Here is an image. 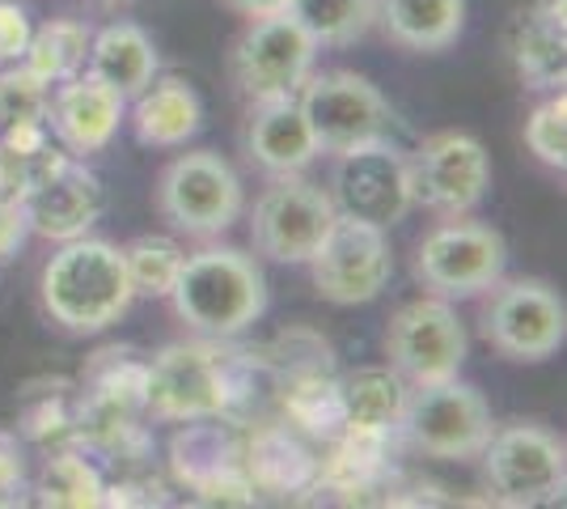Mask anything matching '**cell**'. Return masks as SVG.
<instances>
[{
  "instance_id": "52a82bcc",
  "label": "cell",
  "mask_w": 567,
  "mask_h": 509,
  "mask_svg": "<svg viewBox=\"0 0 567 509\" xmlns=\"http://www.w3.org/2000/svg\"><path fill=\"white\" fill-rule=\"evenodd\" d=\"M483 339L508 362H546L564 348L567 306L546 281H504L483 302Z\"/></svg>"
},
{
  "instance_id": "44dd1931",
  "label": "cell",
  "mask_w": 567,
  "mask_h": 509,
  "mask_svg": "<svg viewBox=\"0 0 567 509\" xmlns=\"http://www.w3.org/2000/svg\"><path fill=\"white\" fill-rule=\"evenodd\" d=\"M564 0H534L508 30L513 69L529 90H564Z\"/></svg>"
},
{
  "instance_id": "5b68a950",
  "label": "cell",
  "mask_w": 567,
  "mask_h": 509,
  "mask_svg": "<svg viewBox=\"0 0 567 509\" xmlns=\"http://www.w3.org/2000/svg\"><path fill=\"white\" fill-rule=\"evenodd\" d=\"M157 213L187 238H216L241 217V179L220 153H183L157 179Z\"/></svg>"
},
{
  "instance_id": "9c48e42d",
  "label": "cell",
  "mask_w": 567,
  "mask_h": 509,
  "mask_svg": "<svg viewBox=\"0 0 567 509\" xmlns=\"http://www.w3.org/2000/svg\"><path fill=\"white\" fill-rule=\"evenodd\" d=\"M334 217L339 208L331 192H322L301 174H280L250 213V243L271 264H309L322 238L331 234Z\"/></svg>"
},
{
  "instance_id": "9a60e30c",
  "label": "cell",
  "mask_w": 567,
  "mask_h": 509,
  "mask_svg": "<svg viewBox=\"0 0 567 509\" xmlns=\"http://www.w3.org/2000/svg\"><path fill=\"white\" fill-rule=\"evenodd\" d=\"M406 162L415 204H427L441 217H466L492 187V157L471 132H436Z\"/></svg>"
},
{
  "instance_id": "484cf974",
  "label": "cell",
  "mask_w": 567,
  "mask_h": 509,
  "mask_svg": "<svg viewBox=\"0 0 567 509\" xmlns=\"http://www.w3.org/2000/svg\"><path fill=\"white\" fill-rule=\"evenodd\" d=\"M280 408L288 425L297 434L318 437V441H334L343 434V408H339V378L331 369H309V374H292L280 378Z\"/></svg>"
},
{
  "instance_id": "7c38bea8",
  "label": "cell",
  "mask_w": 567,
  "mask_h": 509,
  "mask_svg": "<svg viewBox=\"0 0 567 509\" xmlns=\"http://www.w3.org/2000/svg\"><path fill=\"white\" fill-rule=\"evenodd\" d=\"M318 43L306 34V26L292 13H271V18H250L246 34L234 43V85L250 102L262 98L297 94L313 73Z\"/></svg>"
},
{
  "instance_id": "cb8c5ba5",
  "label": "cell",
  "mask_w": 567,
  "mask_h": 509,
  "mask_svg": "<svg viewBox=\"0 0 567 509\" xmlns=\"http://www.w3.org/2000/svg\"><path fill=\"white\" fill-rule=\"evenodd\" d=\"M411 383L399 369L369 365L339 378V408H343V429L360 434H402V413H406Z\"/></svg>"
},
{
  "instance_id": "277c9868",
  "label": "cell",
  "mask_w": 567,
  "mask_h": 509,
  "mask_svg": "<svg viewBox=\"0 0 567 509\" xmlns=\"http://www.w3.org/2000/svg\"><path fill=\"white\" fill-rule=\"evenodd\" d=\"M301 115L318 141V153H352V149L390 141L394 111L378 94L373 81L334 69V73H309L297 90Z\"/></svg>"
},
{
  "instance_id": "e575fe53",
  "label": "cell",
  "mask_w": 567,
  "mask_h": 509,
  "mask_svg": "<svg viewBox=\"0 0 567 509\" xmlns=\"http://www.w3.org/2000/svg\"><path fill=\"white\" fill-rule=\"evenodd\" d=\"M22 488V450L9 434H0V506H9L13 497L4 492H18Z\"/></svg>"
},
{
  "instance_id": "6da1fadb",
  "label": "cell",
  "mask_w": 567,
  "mask_h": 509,
  "mask_svg": "<svg viewBox=\"0 0 567 509\" xmlns=\"http://www.w3.org/2000/svg\"><path fill=\"white\" fill-rule=\"evenodd\" d=\"M259 362L255 353L225 348V339H190L169 344L148 362L144 413L157 420H199V416H229L237 404L255 395Z\"/></svg>"
},
{
  "instance_id": "f1b7e54d",
  "label": "cell",
  "mask_w": 567,
  "mask_h": 509,
  "mask_svg": "<svg viewBox=\"0 0 567 509\" xmlns=\"http://www.w3.org/2000/svg\"><path fill=\"white\" fill-rule=\"evenodd\" d=\"M288 13L318 48H348L378 26V0H292Z\"/></svg>"
},
{
  "instance_id": "4316f807",
  "label": "cell",
  "mask_w": 567,
  "mask_h": 509,
  "mask_svg": "<svg viewBox=\"0 0 567 509\" xmlns=\"http://www.w3.org/2000/svg\"><path fill=\"white\" fill-rule=\"evenodd\" d=\"M90 43H94L90 26L60 18V22L39 26V30L30 34V48H25L22 64L34 77H39V81H48V85H60V81H69V77L85 73Z\"/></svg>"
},
{
  "instance_id": "7402d4cb",
  "label": "cell",
  "mask_w": 567,
  "mask_h": 509,
  "mask_svg": "<svg viewBox=\"0 0 567 509\" xmlns=\"http://www.w3.org/2000/svg\"><path fill=\"white\" fill-rule=\"evenodd\" d=\"M85 73L127 102L157 81V48L136 22H111L94 34Z\"/></svg>"
},
{
  "instance_id": "2e32d148",
  "label": "cell",
  "mask_w": 567,
  "mask_h": 509,
  "mask_svg": "<svg viewBox=\"0 0 567 509\" xmlns=\"http://www.w3.org/2000/svg\"><path fill=\"white\" fill-rule=\"evenodd\" d=\"M331 187H334L331 200L334 208H339V217L369 221L378 230L399 225L411 213V204H415L411 162L390 141L339 153Z\"/></svg>"
},
{
  "instance_id": "1f68e13d",
  "label": "cell",
  "mask_w": 567,
  "mask_h": 509,
  "mask_svg": "<svg viewBox=\"0 0 567 509\" xmlns=\"http://www.w3.org/2000/svg\"><path fill=\"white\" fill-rule=\"evenodd\" d=\"M51 85L39 81L25 64L0 69V128L22 120H48Z\"/></svg>"
},
{
  "instance_id": "d6986e66",
  "label": "cell",
  "mask_w": 567,
  "mask_h": 509,
  "mask_svg": "<svg viewBox=\"0 0 567 509\" xmlns=\"http://www.w3.org/2000/svg\"><path fill=\"white\" fill-rule=\"evenodd\" d=\"M246 153H250V162L259 170H267L271 179H280V174H301V170L318 157V141H313L306 115H301L297 94L255 102L250 123H246Z\"/></svg>"
},
{
  "instance_id": "83f0119b",
  "label": "cell",
  "mask_w": 567,
  "mask_h": 509,
  "mask_svg": "<svg viewBox=\"0 0 567 509\" xmlns=\"http://www.w3.org/2000/svg\"><path fill=\"white\" fill-rule=\"evenodd\" d=\"M34 501L51 509H94L106 506V480L94 462L76 450H60L43 462L34 480Z\"/></svg>"
},
{
  "instance_id": "4dcf8cb0",
  "label": "cell",
  "mask_w": 567,
  "mask_h": 509,
  "mask_svg": "<svg viewBox=\"0 0 567 509\" xmlns=\"http://www.w3.org/2000/svg\"><path fill=\"white\" fill-rule=\"evenodd\" d=\"M525 145L529 153L550 170L567 166V98L564 90L550 94L534 106V115L525 120Z\"/></svg>"
},
{
  "instance_id": "603a6c76",
  "label": "cell",
  "mask_w": 567,
  "mask_h": 509,
  "mask_svg": "<svg viewBox=\"0 0 567 509\" xmlns=\"http://www.w3.org/2000/svg\"><path fill=\"white\" fill-rule=\"evenodd\" d=\"M204 123V102L183 77H162L144 94H136L132 132L144 149H178Z\"/></svg>"
},
{
  "instance_id": "d6a6232c",
  "label": "cell",
  "mask_w": 567,
  "mask_h": 509,
  "mask_svg": "<svg viewBox=\"0 0 567 509\" xmlns=\"http://www.w3.org/2000/svg\"><path fill=\"white\" fill-rule=\"evenodd\" d=\"M30 13H25L18 0H0V69L9 64H22L25 48H30Z\"/></svg>"
},
{
  "instance_id": "d4e9b609",
  "label": "cell",
  "mask_w": 567,
  "mask_h": 509,
  "mask_svg": "<svg viewBox=\"0 0 567 509\" xmlns=\"http://www.w3.org/2000/svg\"><path fill=\"white\" fill-rule=\"evenodd\" d=\"M378 22L406 51H445L466 22V0H378Z\"/></svg>"
},
{
  "instance_id": "f546056e",
  "label": "cell",
  "mask_w": 567,
  "mask_h": 509,
  "mask_svg": "<svg viewBox=\"0 0 567 509\" xmlns=\"http://www.w3.org/2000/svg\"><path fill=\"white\" fill-rule=\"evenodd\" d=\"M183 259H187L183 246L166 234H141L123 246V264H127L136 297H169Z\"/></svg>"
},
{
  "instance_id": "ba28073f",
  "label": "cell",
  "mask_w": 567,
  "mask_h": 509,
  "mask_svg": "<svg viewBox=\"0 0 567 509\" xmlns=\"http://www.w3.org/2000/svg\"><path fill=\"white\" fill-rule=\"evenodd\" d=\"M496 429L487 399L471 383H424L406 395L402 434L432 459H478Z\"/></svg>"
},
{
  "instance_id": "ffe728a7",
  "label": "cell",
  "mask_w": 567,
  "mask_h": 509,
  "mask_svg": "<svg viewBox=\"0 0 567 509\" xmlns=\"http://www.w3.org/2000/svg\"><path fill=\"white\" fill-rule=\"evenodd\" d=\"M246 476L255 492L306 497L318 488V455L292 425H262L246 437Z\"/></svg>"
},
{
  "instance_id": "74e56055",
  "label": "cell",
  "mask_w": 567,
  "mask_h": 509,
  "mask_svg": "<svg viewBox=\"0 0 567 509\" xmlns=\"http://www.w3.org/2000/svg\"><path fill=\"white\" fill-rule=\"evenodd\" d=\"M102 4H127V0H102Z\"/></svg>"
},
{
  "instance_id": "8d00e7d4",
  "label": "cell",
  "mask_w": 567,
  "mask_h": 509,
  "mask_svg": "<svg viewBox=\"0 0 567 509\" xmlns=\"http://www.w3.org/2000/svg\"><path fill=\"white\" fill-rule=\"evenodd\" d=\"M0 200H9V183H4V166H0Z\"/></svg>"
},
{
  "instance_id": "ac0fdd59",
  "label": "cell",
  "mask_w": 567,
  "mask_h": 509,
  "mask_svg": "<svg viewBox=\"0 0 567 509\" xmlns=\"http://www.w3.org/2000/svg\"><path fill=\"white\" fill-rule=\"evenodd\" d=\"M118 123H123V98L106 90L94 77H69L60 81V90L48 102V128L72 157L102 153L115 141Z\"/></svg>"
},
{
  "instance_id": "8992f818",
  "label": "cell",
  "mask_w": 567,
  "mask_h": 509,
  "mask_svg": "<svg viewBox=\"0 0 567 509\" xmlns=\"http://www.w3.org/2000/svg\"><path fill=\"white\" fill-rule=\"evenodd\" d=\"M478 459H483L496 501H504V506H555V501H564V441L543 425L517 420V425L492 429Z\"/></svg>"
},
{
  "instance_id": "30bf717a",
  "label": "cell",
  "mask_w": 567,
  "mask_h": 509,
  "mask_svg": "<svg viewBox=\"0 0 567 509\" xmlns=\"http://www.w3.org/2000/svg\"><path fill=\"white\" fill-rule=\"evenodd\" d=\"M169 467L204 506H255V485L246 476V437L225 416L183 420L169 441Z\"/></svg>"
},
{
  "instance_id": "d590c367",
  "label": "cell",
  "mask_w": 567,
  "mask_h": 509,
  "mask_svg": "<svg viewBox=\"0 0 567 509\" xmlns=\"http://www.w3.org/2000/svg\"><path fill=\"white\" fill-rule=\"evenodd\" d=\"M241 18H271V13H288L292 0H225Z\"/></svg>"
},
{
  "instance_id": "8fae6325",
  "label": "cell",
  "mask_w": 567,
  "mask_h": 509,
  "mask_svg": "<svg viewBox=\"0 0 567 509\" xmlns=\"http://www.w3.org/2000/svg\"><path fill=\"white\" fill-rule=\"evenodd\" d=\"M466 348L471 339L450 297H415L385 327V357L411 387L457 378Z\"/></svg>"
},
{
  "instance_id": "7a4b0ae2",
  "label": "cell",
  "mask_w": 567,
  "mask_h": 509,
  "mask_svg": "<svg viewBox=\"0 0 567 509\" xmlns=\"http://www.w3.org/2000/svg\"><path fill=\"white\" fill-rule=\"evenodd\" d=\"M169 302L195 336L234 339L267 311V276L237 246H204L183 259Z\"/></svg>"
},
{
  "instance_id": "5bb4252c",
  "label": "cell",
  "mask_w": 567,
  "mask_h": 509,
  "mask_svg": "<svg viewBox=\"0 0 567 509\" xmlns=\"http://www.w3.org/2000/svg\"><path fill=\"white\" fill-rule=\"evenodd\" d=\"M313 272V289L334 306H364L373 302L394 272V255H390V238L385 230L355 217H334L331 234L309 259Z\"/></svg>"
},
{
  "instance_id": "4fadbf2b",
  "label": "cell",
  "mask_w": 567,
  "mask_h": 509,
  "mask_svg": "<svg viewBox=\"0 0 567 509\" xmlns=\"http://www.w3.org/2000/svg\"><path fill=\"white\" fill-rule=\"evenodd\" d=\"M508 267V246L492 225L450 221L436 225L415 251V276L436 297H474L487 293Z\"/></svg>"
},
{
  "instance_id": "e0dca14e",
  "label": "cell",
  "mask_w": 567,
  "mask_h": 509,
  "mask_svg": "<svg viewBox=\"0 0 567 509\" xmlns=\"http://www.w3.org/2000/svg\"><path fill=\"white\" fill-rule=\"evenodd\" d=\"M22 217L30 234L51 238V243H72L81 234H90L102 213H106V187L85 162H76L64 153L51 170H43L22 195Z\"/></svg>"
},
{
  "instance_id": "3957f363",
  "label": "cell",
  "mask_w": 567,
  "mask_h": 509,
  "mask_svg": "<svg viewBox=\"0 0 567 509\" xmlns=\"http://www.w3.org/2000/svg\"><path fill=\"white\" fill-rule=\"evenodd\" d=\"M136 302L123 251L102 238H72L43 267V306L72 336H94L127 315Z\"/></svg>"
},
{
  "instance_id": "836d02e7",
  "label": "cell",
  "mask_w": 567,
  "mask_h": 509,
  "mask_svg": "<svg viewBox=\"0 0 567 509\" xmlns=\"http://www.w3.org/2000/svg\"><path fill=\"white\" fill-rule=\"evenodd\" d=\"M30 225L22 217V204L18 200H0V264H9L18 251H22Z\"/></svg>"
}]
</instances>
